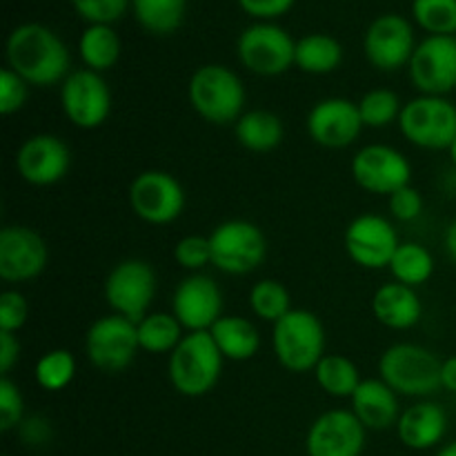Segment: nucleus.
Masks as SVG:
<instances>
[{"label": "nucleus", "mask_w": 456, "mask_h": 456, "mask_svg": "<svg viewBox=\"0 0 456 456\" xmlns=\"http://www.w3.org/2000/svg\"><path fill=\"white\" fill-rule=\"evenodd\" d=\"M7 62L9 69L36 87H49L71 74L67 45L40 22H25L9 34Z\"/></svg>", "instance_id": "f257e3e1"}, {"label": "nucleus", "mask_w": 456, "mask_h": 456, "mask_svg": "<svg viewBox=\"0 0 456 456\" xmlns=\"http://www.w3.org/2000/svg\"><path fill=\"white\" fill-rule=\"evenodd\" d=\"M218 346L209 332H190L169 354V381L181 395L203 396L214 390L223 370Z\"/></svg>", "instance_id": "f03ea898"}, {"label": "nucleus", "mask_w": 456, "mask_h": 456, "mask_svg": "<svg viewBox=\"0 0 456 456\" xmlns=\"http://www.w3.org/2000/svg\"><path fill=\"white\" fill-rule=\"evenodd\" d=\"M196 114L214 125H230L243 116L245 87L225 65H203L191 74L187 87Z\"/></svg>", "instance_id": "7ed1b4c3"}, {"label": "nucleus", "mask_w": 456, "mask_h": 456, "mask_svg": "<svg viewBox=\"0 0 456 456\" xmlns=\"http://www.w3.org/2000/svg\"><path fill=\"white\" fill-rule=\"evenodd\" d=\"M441 368L444 361L435 352L414 343H396L379 361L383 381L405 396H430L441 390Z\"/></svg>", "instance_id": "20e7f679"}, {"label": "nucleus", "mask_w": 456, "mask_h": 456, "mask_svg": "<svg viewBox=\"0 0 456 456\" xmlns=\"http://www.w3.org/2000/svg\"><path fill=\"white\" fill-rule=\"evenodd\" d=\"M272 346L279 363L289 372H310L323 359L325 330L307 310H292L274 323Z\"/></svg>", "instance_id": "39448f33"}, {"label": "nucleus", "mask_w": 456, "mask_h": 456, "mask_svg": "<svg viewBox=\"0 0 456 456\" xmlns=\"http://www.w3.org/2000/svg\"><path fill=\"white\" fill-rule=\"evenodd\" d=\"M401 134L423 150H450L456 138V105L445 96H419L403 105Z\"/></svg>", "instance_id": "423d86ee"}, {"label": "nucleus", "mask_w": 456, "mask_h": 456, "mask_svg": "<svg viewBox=\"0 0 456 456\" xmlns=\"http://www.w3.org/2000/svg\"><path fill=\"white\" fill-rule=\"evenodd\" d=\"M212 263L227 274H249L267 256V239L254 223L227 221L209 234Z\"/></svg>", "instance_id": "0eeeda50"}, {"label": "nucleus", "mask_w": 456, "mask_h": 456, "mask_svg": "<svg viewBox=\"0 0 456 456\" xmlns=\"http://www.w3.org/2000/svg\"><path fill=\"white\" fill-rule=\"evenodd\" d=\"M239 58L252 74L281 76L294 65L297 40L279 25L256 22L239 36Z\"/></svg>", "instance_id": "6e6552de"}, {"label": "nucleus", "mask_w": 456, "mask_h": 456, "mask_svg": "<svg viewBox=\"0 0 456 456\" xmlns=\"http://www.w3.org/2000/svg\"><path fill=\"white\" fill-rule=\"evenodd\" d=\"M138 325L120 314L102 316L94 321L85 337V350L89 361L102 372L116 374L127 368L136 356Z\"/></svg>", "instance_id": "1a4fd4ad"}, {"label": "nucleus", "mask_w": 456, "mask_h": 456, "mask_svg": "<svg viewBox=\"0 0 456 456\" xmlns=\"http://www.w3.org/2000/svg\"><path fill=\"white\" fill-rule=\"evenodd\" d=\"M156 294V274L150 263L129 258L118 263L105 279V298L116 314L141 323Z\"/></svg>", "instance_id": "9d476101"}, {"label": "nucleus", "mask_w": 456, "mask_h": 456, "mask_svg": "<svg viewBox=\"0 0 456 456\" xmlns=\"http://www.w3.org/2000/svg\"><path fill=\"white\" fill-rule=\"evenodd\" d=\"M410 78L421 96H445L456 89V36H428L410 61Z\"/></svg>", "instance_id": "9b49d317"}, {"label": "nucleus", "mask_w": 456, "mask_h": 456, "mask_svg": "<svg viewBox=\"0 0 456 456\" xmlns=\"http://www.w3.org/2000/svg\"><path fill=\"white\" fill-rule=\"evenodd\" d=\"M61 105L67 118L80 129H96L111 111V92L98 71H71L62 80Z\"/></svg>", "instance_id": "f8f14e48"}, {"label": "nucleus", "mask_w": 456, "mask_h": 456, "mask_svg": "<svg viewBox=\"0 0 456 456\" xmlns=\"http://www.w3.org/2000/svg\"><path fill=\"white\" fill-rule=\"evenodd\" d=\"M129 203L142 221L151 225H167L183 214L185 191L172 174L150 169V172L138 174L136 181L132 183Z\"/></svg>", "instance_id": "ddd939ff"}, {"label": "nucleus", "mask_w": 456, "mask_h": 456, "mask_svg": "<svg viewBox=\"0 0 456 456\" xmlns=\"http://www.w3.org/2000/svg\"><path fill=\"white\" fill-rule=\"evenodd\" d=\"M365 56L370 65L381 71H396L410 65L417 49L414 29L408 18L399 13H383L370 22L363 38Z\"/></svg>", "instance_id": "4468645a"}, {"label": "nucleus", "mask_w": 456, "mask_h": 456, "mask_svg": "<svg viewBox=\"0 0 456 456\" xmlns=\"http://www.w3.org/2000/svg\"><path fill=\"white\" fill-rule=\"evenodd\" d=\"M399 245L392 223L377 214H363L347 225L346 249L352 261L365 270L390 267Z\"/></svg>", "instance_id": "2eb2a0df"}, {"label": "nucleus", "mask_w": 456, "mask_h": 456, "mask_svg": "<svg viewBox=\"0 0 456 456\" xmlns=\"http://www.w3.org/2000/svg\"><path fill=\"white\" fill-rule=\"evenodd\" d=\"M352 176L372 194L392 196L410 185L412 167L399 150L387 145H368L352 160Z\"/></svg>", "instance_id": "dca6fc26"}, {"label": "nucleus", "mask_w": 456, "mask_h": 456, "mask_svg": "<svg viewBox=\"0 0 456 456\" xmlns=\"http://www.w3.org/2000/svg\"><path fill=\"white\" fill-rule=\"evenodd\" d=\"M47 265V245L38 232L25 225H9L0 232V279L22 283Z\"/></svg>", "instance_id": "f3484780"}, {"label": "nucleus", "mask_w": 456, "mask_h": 456, "mask_svg": "<svg viewBox=\"0 0 456 456\" xmlns=\"http://www.w3.org/2000/svg\"><path fill=\"white\" fill-rule=\"evenodd\" d=\"M359 102L347 98H325L312 107L307 116V132L312 141L330 150L350 147L363 129Z\"/></svg>", "instance_id": "a211bd4d"}, {"label": "nucleus", "mask_w": 456, "mask_h": 456, "mask_svg": "<svg viewBox=\"0 0 456 456\" xmlns=\"http://www.w3.org/2000/svg\"><path fill=\"white\" fill-rule=\"evenodd\" d=\"M365 426L350 410H330L312 423L307 432L310 456H361Z\"/></svg>", "instance_id": "6ab92c4d"}, {"label": "nucleus", "mask_w": 456, "mask_h": 456, "mask_svg": "<svg viewBox=\"0 0 456 456\" xmlns=\"http://www.w3.org/2000/svg\"><path fill=\"white\" fill-rule=\"evenodd\" d=\"M172 310V314L190 332H209L221 319L223 294L209 276H187L174 292Z\"/></svg>", "instance_id": "aec40b11"}, {"label": "nucleus", "mask_w": 456, "mask_h": 456, "mask_svg": "<svg viewBox=\"0 0 456 456\" xmlns=\"http://www.w3.org/2000/svg\"><path fill=\"white\" fill-rule=\"evenodd\" d=\"M69 147L52 134H36L18 150L16 167L31 185H53L69 172Z\"/></svg>", "instance_id": "412c9836"}, {"label": "nucleus", "mask_w": 456, "mask_h": 456, "mask_svg": "<svg viewBox=\"0 0 456 456\" xmlns=\"http://www.w3.org/2000/svg\"><path fill=\"white\" fill-rule=\"evenodd\" d=\"M352 412L370 430H387L401 419L396 392L383 379H365L352 395Z\"/></svg>", "instance_id": "4be33fe9"}, {"label": "nucleus", "mask_w": 456, "mask_h": 456, "mask_svg": "<svg viewBox=\"0 0 456 456\" xmlns=\"http://www.w3.org/2000/svg\"><path fill=\"white\" fill-rule=\"evenodd\" d=\"M396 430H399V439L408 448H435L436 444H441L445 432H448V414H445V410L439 403L421 401V403L412 405V408H408L401 414Z\"/></svg>", "instance_id": "5701e85b"}, {"label": "nucleus", "mask_w": 456, "mask_h": 456, "mask_svg": "<svg viewBox=\"0 0 456 456\" xmlns=\"http://www.w3.org/2000/svg\"><path fill=\"white\" fill-rule=\"evenodd\" d=\"M372 312L386 328L408 330L421 321L423 305L414 288L403 283H386L374 292Z\"/></svg>", "instance_id": "b1692460"}, {"label": "nucleus", "mask_w": 456, "mask_h": 456, "mask_svg": "<svg viewBox=\"0 0 456 456\" xmlns=\"http://www.w3.org/2000/svg\"><path fill=\"white\" fill-rule=\"evenodd\" d=\"M221 354L230 361H248L261 347L258 330L243 316H221L209 330Z\"/></svg>", "instance_id": "393cba45"}, {"label": "nucleus", "mask_w": 456, "mask_h": 456, "mask_svg": "<svg viewBox=\"0 0 456 456\" xmlns=\"http://www.w3.org/2000/svg\"><path fill=\"white\" fill-rule=\"evenodd\" d=\"M236 138L249 151H270L285 136L283 120L265 110H252L236 120Z\"/></svg>", "instance_id": "a878e982"}, {"label": "nucleus", "mask_w": 456, "mask_h": 456, "mask_svg": "<svg viewBox=\"0 0 456 456\" xmlns=\"http://www.w3.org/2000/svg\"><path fill=\"white\" fill-rule=\"evenodd\" d=\"M343 61V47L334 36L310 34L297 40L294 65L305 74H330Z\"/></svg>", "instance_id": "bb28decb"}, {"label": "nucleus", "mask_w": 456, "mask_h": 456, "mask_svg": "<svg viewBox=\"0 0 456 456\" xmlns=\"http://www.w3.org/2000/svg\"><path fill=\"white\" fill-rule=\"evenodd\" d=\"M78 52L87 69L107 71L118 62L120 38L111 25H89L80 34Z\"/></svg>", "instance_id": "cd10ccee"}, {"label": "nucleus", "mask_w": 456, "mask_h": 456, "mask_svg": "<svg viewBox=\"0 0 456 456\" xmlns=\"http://www.w3.org/2000/svg\"><path fill=\"white\" fill-rule=\"evenodd\" d=\"M187 0H132L138 25L150 34L167 36L183 25Z\"/></svg>", "instance_id": "c85d7f7f"}, {"label": "nucleus", "mask_w": 456, "mask_h": 456, "mask_svg": "<svg viewBox=\"0 0 456 456\" xmlns=\"http://www.w3.org/2000/svg\"><path fill=\"white\" fill-rule=\"evenodd\" d=\"M314 377L321 390L328 392L330 396H337V399H347V396L352 399L356 387L361 386L359 368L347 356L341 354L323 356L321 363L316 365Z\"/></svg>", "instance_id": "c756f323"}, {"label": "nucleus", "mask_w": 456, "mask_h": 456, "mask_svg": "<svg viewBox=\"0 0 456 456\" xmlns=\"http://www.w3.org/2000/svg\"><path fill=\"white\" fill-rule=\"evenodd\" d=\"M138 325V343L151 354H172L178 343L183 341V325L174 314H147Z\"/></svg>", "instance_id": "7c9ffc66"}, {"label": "nucleus", "mask_w": 456, "mask_h": 456, "mask_svg": "<svg viewBox=\"0 0 456 456\" xmlns=\"http://www.w3.org/2000/svg\"><path fill=\"white\" fill-rule=\"evenodd\" d=\"M390 270L396 283L417 288V285H423L432 276V272H435V258H432V254L423 245L401 243L395 258H392Z\"/></svg>", "instance_id": "2f4dec72"}, {"label": "nucleus", "mask_w": 456, "mask_h": 456, "mask_svg": "<svg viewBox=\"0 0 456 456\" xmlns=\"http://www.w3.org/2000/svg\"><path fill=\"white\" fill-rule=\"evenodd\" d=\"M289 303L292 301H289V292L285 289V285L274 279L258 281L252 288V292H249V307H252V312L258 319L270 321V323H276L288 312H292Z\"/></svg>", "instance_id": "473e14b6"}, {"label": "nucleus", "mask_w": 456, "mask_h": 456, "mask_svg": "<svg viewBox=\"0 0 456 456\" xmlns=\"http://www.w3.org/2000/svg\"><path fill=\"white\" fill-rule=\"evenodd\" d=\"M412 16L430 36H456V0H412Z\"/></svg>", "instance_id": "72a5a7b5"}, {"label": "nucleus", "mask_w": 456, "mask_h": 456, "mask_svg": "<svg viewBox=\"0 0 456 456\" xmlns=\"http://www.w3.org/2000/svg\"><path fill=\"white\" fill-rule=\"evenodd\" d=\"M76 374V359L67 350H52L36 363V381L43 390L58 392L69 386Z\"/></svg>", "instance_id": "f704fd0d"}, {"label": "nucleus", "mask_w": 456, "mask_h": 456, "mask_svg": "<svg viewBox=\"0 0 456 456\" xmlns=\"http://www.w3.org/2000/svg\"><path fill=\"white\" fill-rule=\"evenodd\" d=\"M401 102L392 89H372L359 101L361 120L365 127H387L401 116Z\"/></svg>", "instance_id": "c9c22d12"}, {"label": "nucleus", "mask_w": 456, "mask_h": 456, "mask_svg": "<svg viewBox=\"0 0 456 456\" xmlns=\"http://www.w3.org/2000/svg\"><path fill=\"white\" fill-rule=\"evenodd\" d=\"M132 0H71L80 18L89 25H111L127 12Z\"/></svg>", "instance_id": "e433bc0d"}, {"label": "nucleus", "mask_w": 456, "mask_h": 456, "mask_svg": "<svg viewBox=\"0 0 456 456\" xmlns=\"http://www.w3.org/2000/svg\"><path fill=\"white\" fill-rule=\"evenodd\" d=\"M178 265L185 270H203L205 265L212 263V245H209V236H185L176 243L174 249Z\"/></svg>", "instance_id": "4c0bfd02"}, {"label": "nucleus", "mask_w": 456, "mask_h": 456, "mask_svg": "<svg viewBox=\"0 0 456 456\" xmlns=\"http://www.w3.org/2000/svg\"><path fill=\"white\" fill-rule=\"evenodd\" d=\"M27 101V83L13 69L0 71V111L12 116L22 110Z\"/></svg>", "instance_id": "58836bf2"}, {"label": "nucleus", "mask_w": 456, "mask_h": 456, "mask_svg": "<svg viewBox=\"0 0 456 456\" xmlns=\"http://www.w3.org/2000/svg\"><path fill=\"white\" fill-rule=\"evenodd\" d=\"M22 419V395L13 381L0 379V430L9 432Z\"/></svg>", "instance_id": "ea45409f"}, {"label": "nucleus", "mask_w": 456, "mask_h": 456, "mask_svg": "<svg viewBox=\"0 0 456 456\" xmlns=\"http://www.w3.org/2000/svg\"><path fill=\"white\" fill-rule=\"evenodd\" d=\"M27 314L29 310H27V301L22 294L12 292V289L0 294V332L16 334L25 325Z\"/></svg>", "instance_id": "a19ab883"}, {"label": "nucleus", "mask_w": 456, "mask_h": 456, "mask_svg": "<svg viewBox=\"0 0 456 456\" xmlns=\"http://www.w3.org/2000/svg\"><path fill=\"white\" fill-rule=\"evenodd\" d=\"M390 212L399 221H414L423 212V199L419 190L405 185L390 196Z\"/></svg>", "instance_id": "79ce46f5"}, {"label": "nucleus", "mask_w": 456, "mask_h": 456, "mask_svg": "<svg viewBox=\"0 0 456 456\" xmlns=\"http://www.w3.org/2000/svg\"><path fill=\"white\" fill-rule=\"evenodd\" d=\"M294 3L297 0H239L240 9L258 20H274V18L285 16L294 7Z\"/></svg>", "instance_id": "37998d69"}, {"label": "nucleus", "mask_w": 456, "mask_h": 456, "mask_svg": "<svg viewBox=\"0 0 456 456\" xmlns=\"http://www.w3.org/2000/svg\"><path fill=\"white\" fill-rule=\"evenodd\" d=\"M20 356V343L13 332H0V374L7 377Z\"/></svg>", "instance_id": "c03bdc74"}, {"label": "nucleus", "mask_w": 456, "mask_h": 456, "mask_svg": "<svg viewBox=\"0 0 456 456\" xmlns=\"http://www.w3.org/2000/svg\"><path fill=\"white\" fill-rule=\"evenodd\" d=\"M441 387H445V390L456 395V354L444 361V368H441Z\"/></svg>", "instance_id": "a18cd8bd"}, {"label": "nucleus", "mask_w": 456, "mask_h": 456, "mask_svg": "<svg viewBox=\"0 0 456 456\" xmlns=\"http://www.w3.org/2000/svg\"><path fill=\"white\" fill-rule=\"evenodd\" d=\"M445 252H448V256L452 258L456 263V218L452 223H450V227L445 230Z\"/></svg>", "instance_id": "49530a36"}, {"label": "nucleus", "mask_w": 456, "mask_h": 456, "mask_svg": "<svg viewBox=\"0 0 456 456\" xmlns=\"http://www.w3.org/2000/svg\"><path fill=\"white\" fill-rule=\"evenodd\" d=\"M436 456H456V441H452V444H448L445 448L439 450V454Z\"/></svg>", "instance_id": "de8ad7c7"}, {"label": "nucleus", "mask_w": 456, "mask_h": 456, "mask_svg": "<svg viewBox=\"0 0 456 456\" xmlns=\"http://www.w3.org/2000/svg\"><path fill=\"white\" fill-rule=\"evenodd\" d=\"M450 159H452V163H454V167H456V138H454V142L452 145H450Z\"/></svg>", "instance_id": "09e8293b"}]
</instances>
